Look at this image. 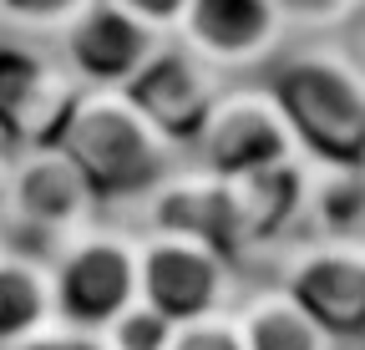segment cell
Instances as JSON below:
<instances>
[{
    "label": "cell",
    "instance_id": "1",
    "mask_svg": "<svg viewBox=\"0 0 365 350\" xmlns=\"http://www.w3.org/2000/svg\"><path fill=\"white\" fill-rule=\"evenodd\" d=\"M304 163L365 168V66L340 36H304L264 66Z\"/></svg>",
    "mask_w": 365,
    "mask_h": 350
},
{
    "label": "cell",
    "instance_id": "2",
    "mask_svg": "<svg viewBox=\"0 0 365 350\" xmlns=\"http://www.w3.org/2000/svg\"><path fill=\"white\" fill-rule=\"evenodd\" d=\"M61 148L81 168L97 203H143L163 173L182 158L158 127L132 107L122 86H86L71 122L61 127Z\"/></svg>",
    "mask_w": 365,
    "mask_h": 350
},
{
    "label": "cell",
    "instance_id": "3",
    "mask_svg": "<svg viewBox=\"0 0 365 350\" xmlns=\"http://www.w3.org/2000/svg\"><path fill=\"white\" fill-rule=\"evenodd\" d=\"M97 208H102L97 193H91V183L81 178V168L71 163L61 143L16 148L6 208H0V244L51 264L61 244L97 218Z\"/></svg>",
    "mask_w": 365,
    "mask_h": 350
},
{
    "label": "cell",
    "instance_id": "4",
    "mask_svg": "<svg viewBox=\"0 0 365 350\" xmlns=\"http://www.w3.org/2000/svg\"><path fill=\"white\" fill-rule=\"evenodd\" d=\"M269 274L340 350H365V234H299L274 254Z\"/></svg>",
    "mask_w": 365,
    "mask_h": 350
},
{
    "label": "cell",
    "instance_id": "5",
    "mask_svg": "<svg viewBox=\"0 0 365 350\" xmlns=\"http://www.w3.org/2000/svg\"><path fill=\"white\" fill-rule=\"evenodd\" d=\"M51 284H56V320L81 325V330H102L117 310H127L143 294L137 234L91 218L51 259Z\"/></svg>",
    "mask_w": 365,
    "mask_h": 350
},
{
    "label": "cell",
    "instance_id": "6",
    "mask_svg": "<svg viewBox=\"0 0 365 350\" xmlns=\"http://www.w3.org/2000/svg\"><path fill=\"white\" fill-rule=\"evenodd\" d=\"M188 158L203 163L208 173H218V178H239V173L299 158V148H294L289 117L274 102L269 81L264 76H228L198 143L188 148Z\"/></svg>",
    "mask_w": 365,
    "mask_h": 350
},
{
    "label": "cell",
    "instance_id": "7",
    "mask_svg": "<svg viewBox=\"0 0 365 350\" xmlns=\"http://www.w3.org/2000/svg\"><path fill=\"white\" fill-rule=\"evenodd\" d=\"M137 279H143V299L158 304L168 320L234 310V299L244 294V269L223 249L163 229L137 234Z\"/></svg>",
    "mask_w": 365,
    "mask_h": 350
},
{
    "label": "cell",
    "instance_id": "8",
    "mask_svg": "<svg viewBox=\"0 0 365 350\" xmlns=\"http://www.w3.org/2000/svg\"><path fill=\"white\" fill-rule=\"evenodd\" d=\"M86 86L66 71L61 56L41 51L26 36L0 41V143L16 148H46L61 143V127L71 122Z\"/></svg>",
    "mask_w": 365,
    "mask_h": 350
},
{
    "label": "cell",
    "instance_id": "9",
    "mask_svg": "<svg viewBox=\"0 0 365 350\" xmlns=\"http://www.w3.org/2000/svg\"><path fill=\"white\" fill-rule=\"evenodd\" d=\"M223 86H228L223 71H213L203 56H193L178 36H168L163 46L137 66V76L122 92L182 158H188V148L198 143V133H203V122H208Z\"/></svg>",
    "mask_w": 365,
    "mask_h": 350
},
{
    "label": "cell",
    "instance_id": "10",
    "mask_svg": "<svg viewBox=\"0 0 365 350\" xmlns=\"http://www.w3.org/2000/svg\"><path fill=\"white\" fill-rule=\"evenodd\" d=\"M173 36L223 76H264L289 46V26L274 0H188Z\"/></svg>",
    "mask_w": 365,
    "mask_h": 350
},
{
    "label": "cell",
    "instance_id": "11",
    "mask_svg": "<svg viewBox=\"0 0 365 350\" xmlns=\"http://www.w3.org/2000/svg\"><path fill=\"white\" fill-rule=\"evenodd\" d=\"M304 158L254 168L228 178V213H234V259L274 264V254L304 234Z\"/></svg>",
    "mask_w": 365,
    "mask_h": 350
},
{
    "label": "cell",
    "instance_id": "12",
    "mask_svg": "<svg viewBox=\"0 0 365 350\" xmlns=\"http://www.w3.org/2000/svg\"><path fill=\"white\" fill-rule=\"evenodd\" d=\"M61 41V61L81 86H127L168 36L143 26L132 11L112 6V0H91V6L56 36Z\"/></svg>",
    "mask_w": 365,
    "mask_h": 350
},
{
    "label": "cell",
    "instance_id": "13",
    "mask_svg": "<svg viewBox=\"0 0 365 350\" xmlns=\"http://www.w3.org/2000/svg\"><path fill=\"white\" fill-rule=\"evenodd\" d=\"M143 208V229H163V234H188L203 239L213 249H223L234 259V213H228V178L208 173L193 158H178L163 183L137 203ZM239 264V259H234Z\"/></svg>",
    "mask_w": 365,
    "mask_h": 350
},
{
    "label": "cell",
    "instance_id": "14",
    "mask_svg": "<svg viewBox=\"0 0 365 350\" xmlns=\"http://www.w3.org/2000/svg\"><path fill=\"white\" fill-rule=\"evenodd\" d=\"M234 315L244 330V350H340L274 274L234 299Z\"/></svg>",
    "mask_w": 365,
    "mask_h": 350
},
{
    "label": "cell",
    "instance_id": "15",
    "mask_svg": "<svg viewBox=\"0 0 365 350\" xmlns=\"http://www.w3.org/2000/svg\"><path fill=\"white\" fill-rule=\"evenodd\" d=\"M46 325H56L51 264L0 244V350H16Z\"/></svg>",
    "mask_w": 365,
    "mask_h": 350
},
{
    "label": "cell",
    "instance_id": "16",
    "mask_svg": "<svg viewBox=\"0 0 365 350\" xmlns=\"http://www.w3.org/2000/svg\"><path fill=\"white\" fill-rule=\"evenodd\" d=\"M304 234H365V168L309 163Z\"/></svg>",
    "mask_w": 365,
    "mask_h": 350
},
{
    "label": "cell",
    "instance_id": "17",
    "mask_svg": "<svg viewBox=\"0 0 365 350\" xmlns=\"http://www.w3.org/2000/svg\"><path fill=\"white\" fill-rule=\"evenodd\" d=\"M173 325H178V320H168L158 304H148L143 294H137L127 310H117V315L102 325V340H107V350H168Z\"/></svg>",
    "mask_w": 365,
    "mask_h": 350
},
{
    "label": "cell",
    "instance_id": "18",
    "mask_svg": "<svg viewBox=\"0 0 365 350\" xmlns=\"http://www.w3.org/2000/svg\"><path fill=\"white\" fill-rule=\"evenodd\" d=\"M289 26V41L304 36H345L350 21L365 11V0H274Z\"/></svg>",
    "mask_w": 365,
    "mask_h": 350
},
{
    "label": "cell",
    "instance_id": "19",
    "mask_svg": "<svg viewBox=\"0 0 365 350\" xmlns=\"http://www.w3.org/2000/svg\"><path fill=\"white\" fill-rule=\"evenodd\" d=\"M91 0H0V21L16 36H61Z\"/></svg>",
    "mask_w": 365,
    "mask_h": 350
},
{
    "label": "cell",
    "instance_id": "20",
    "mask_svg": "<svg viewBox=\"0 0 365 350\" xmlns=\"http://www.w3.org/2000/svg\"><path fill=\"white\" fill-rule=\"evenodd\" d=\"M168 350H244V330L234 310H208L193 320H178Z\"/></svg>",
    "mask_w": 365,
    "mask_h": 350
},
{
    "label": "cell",
    "instance_id": "21",
    "mask_svg": "<svg viewBox=\"0 0 365 350\" xmlns=\"http://www.w3.org/2000/svg\"><path fill=\"white\" fill-rule=\"evenodd\" d=\"M16 350H107V340H102V330H81V325L56 320V325H46L41 335L21 340Z\"/></svg>",
    "mask_w": 365,
    "mask_h": 350
},
{
    "label": "cell",
    "instance_id": "22",
    "mask_svg": "<svg viewBox=\"0 0 365 350\" xmlns=\"http://www.w3.org/2000/svg\"><path fill=\"white\" fill-rule=\"evenodd\" d=\"M112 6L132 11L137 21L153 26L158 36H173V31H178V21H182V11H188V0H112Z\"/></svg>",
    "mask_w": 365,
    "mask_h": 350
},
{
    "label": "cell",
    "instance_id": "23",
    "mask_svg": "<svg viewBox=\"0 0 365 350\" xmlns=\"http://www.w3.org/2000/svg\"><path fill=\"white\" fill-rule=\"evenodd\" d=\"M340 41H345V46H350V56H355V61L365 66V11H360V16L350 21V31H345Z\"/></svg>",
    "mask_w": 365,
    "mask_h": 350
},
{
    "label": "cell",
    "instance_id": "24",
    "mask_svg": "<svg viewBox=\"0 0 365 350\" xmlns=\"http://www.w3.org/2000/svg\"><path fill=\"white\" fill-rule=\"evenodd\" d=\"M6 188H11V148L0 143V208H6Z\"/></svg>",
    "mask_w": 365,
    "mask_h": 350
}]
</instances>
